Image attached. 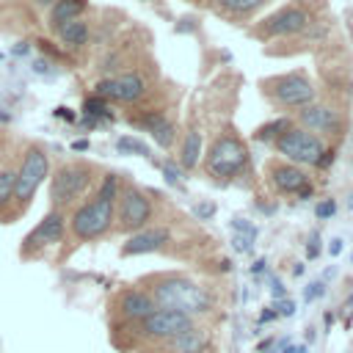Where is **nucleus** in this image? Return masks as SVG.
<instances>
[{
  "mask_svg": "<svg viewBox=\"0 0 353 353\" xmlns=\"http://www.w3.org/2000/svg\"><path fill=\"white\" fill-rule=\"evenodd\" d=\"M152 301L157 309H174V312H182L188 317L193 314H204L210 309V298L207 292L193 284L190 279L185 276H165V279H157V284L152 287Z\"/></svg>",
  "mask_w": 353,
  "mask_h": 353,
  "instance_id": "obj_1",
  "label": "nucleus"
},
{
  "mask_svg": "<svg viewBox=\"0 0 353 353\" xmlns=\"http://www.w3.org/2000/svg\"><path fill=\"white\" fill-rule=\"evenodd\" d=\"M259 88H262V97L276 108L301 110L314 102V85L303 72H284V74L265 77Z\"/></svg>",
  "mask_w": 353,
  "mask_h": 353,
  "instance_id": "obj_2",
  "label": "nucleus"
},
{
  "mask_svg": "<svg viewBox=\"0 0 353 353\" xmlns=\"http://www.w3.org/2000/svg\"><path fill=\"white\" fill-rule=\"evenodd\" d=\"M94 179V165L85 160H72L55 168V174L50 176V204L52 210L63 212L66 207H72L91 185Z\"/></svg>",
  "mask_w": 353,
  "mask_h": 353,
  "instance_id": "obj_3",
  "label": "nucleus"
},
{
  "mask_svg": "<svg viewBox=\"0 0 353 353\" xmlns=\"http://www.w3.org/2000/svg\"><path fill=\"white\" fill-rule=\"evenodd\" d=\"M276 152L287 157V163L295 165H325L331 160V152L325 149V141L303 127H287L276 141Z\"/></svg>",
  "mask_w": 353,
  "mask_h": 353,
  "instance_id": "obj_4",
  "label": "nucleus"
},
{
  "mask_svg": "<svg viewBox=\"0 0 353 353\" xmlns=\"http://www.w3.org/2000/svg\"><path fill=\"white\" fill-rule=\"evenodd\" d=\"M47 174H50L47 152L39 143H30L25 149V154H22V163H19V171H17V182H14V199L11 201H17V212H22L33 201V196L41 188V182L47 179Z\"/></svg>",
  "mask_w": 353,
  "mask_h": 353,
  "instance_id": "obj_5",
  "label": "nucleus"
},
{
  "mask_svg": "<svg viewBox=\"0 0 353 353\" xmlns=\"http://www.w3.org/2000/svg\"><path fill=\"white\" fill-rule=\"evenodd\" d=\"M116 221V210H113V201H105V199H91L85 201L83 207H77L69 218V232L74 240L85 243V240H97L102 234L110 232Z\"/></svg>",
  "mask_w": 353,
  "mask_h": 353,
  "instance_id": "obj_6",
  "label": "nucleus"
},
{
  "mask_svg": "<svg viewBox=\"0 0 353 353\" xmlns=\"http://www.w3.org/2000/svg\"><path fill=\"white\" fill-rule=\"evenodd\" d=\"M248 163V149L245 143L234 135V132H226L221 138H215V143L210 146V152L204 154V168L207 174L218 176V179H232L237 176Z\"/></svg>",
  "mask_w": 353,
  "mask_h": 353,
  "instance_id": "obj_7",
  "label": "nucleus"
},
{
  "mask_svg": "<svg viewBox=\"0 0 353 353\" xmlns=\"http://www.w3.org/2000/svg\"><path fill=\"white\" fill-rule=\"evenodd\" d=\"M312 25V17L306 11V6L301 3H287L279 11H273L270 17H265L262 22H256L248 33L259 41H270V39H281V36H295L303 33Z\"/></svg>",
  "mask_w": 353,
  "mask_h": 353,
  "instance_id": "obj_8",
  "label": "nucleus"
},
{
  "mask_svg": "<svg viewBox=\"0 0 353 353\" xmlns=\"http://www.w3.org/2000/svg\"><path fill=\"white\" fill-rule=\"evenodd\" d=\"M149 91V83L141 72H124L119 77H105V80H97L94 85V94L99 99H113V102H124V105H135L146 97Z\"/></svg>",
  "mask_w": 353,
  "mask_h": 353,
  "instance_id": "obj_9",
  "label": "nucleus"
},
{
  "mask_svg": "<svg viewBox=\"0 0 353 353\" xmlns=\"http://www.w3.org/2000/svg\"><path fill=\"white\" fill-rule=\"evenodd\" d=\"M63 232H66V221H63V212H58V210H50L28 234H25V240H22V248H19V256L22 259H33V256H39L44 248H50V245H55V243H61V237H63Z\"/></svg>",
  "mask_w": 353,
  "mask_h": 353,
  "instance_id": "obj_10",
  "label": "nucleus"
},
{
  "mask_svg": "<svg viewBox=\"0 0 353 353\" xmlns=\"http://www.w3.org/2000/svg\"><path fill=\"white\" fill-rule=\"evenodd\" d=\"M121 207H119V229L121 232H141L146 229L149 218H152V201L146 199V193L135 185H124L119 190Z\"/></svg>",
  "mask_w": 353,
  "mask_h": 353,
  "instance_id": "obj_11",
  "label": "nucleus"
},
{
  "mask_svg": "<svg viewBox=\"0 0 353 353\" xmlns=\"http://www.w3.org/2000/svg\"><path fill=\"white\" fill-rule=\"evenodd\" d=\"M141 331L149 339H176L188 331H193V317L174 312V309H154L146 320H141Z\"/></svg>",
  "mask_w": 353,
  "mask_h": 353,
  "instance_id": "obj_12",
  "label": "nucleus"
},
{
  "mask_svg": "<svg viewBox=\"0 0 353 353\" xmlns=\"http://www.w3.org/2000/svg\"><path fill=\"white\" fill-rule=\"evenodd\" d=\"M265 174H268V182H270L273 190L309 196V176H306V171L301 165L287 163V160H268Z\"/></svg>",
  "mask_w": 353,
  "mask_h": 353,
  "instance_id": "obj_13",
  "label": "nucleus"
},
{
  "mask_svg": "<svg viewBox=\"0 0 353 353\" xmlns=\"http://www.w3.org/2000/svg\"><path fill=\"white\" fill-rule=\"evenodd\" d=\"M298 119H301L303 130H309L314 135L320 132V138L339 130V113L334 108H328V105H314L312 102V105H306V108L298 110Z\"/></svg>",
  "mask_w": 353,
  "mask_h": 353,
  "instance_id": "obj_14",
  "label": "nucleus"
},
{
  "mask_svg": "<svg viewBox=\"0 0 353 353\" xmlns=\"http://www.w3.org/2000/svg\"><path fill=\"white\" fill-rule=\"evenodd\" d=\"M130 121L141 130H146L160 146H171L174 143V124L165 119V113L160 110H146V113H138V116H130Z\"/></svg>",
  "mask_w": 353,
  "mask_h": 353,
  "instance_id": "obj_15",
  "label": "nucleus"
},
{
  "mask_svg": "<svg viewBox=\"0 0 353 353\" xmlns=\"http://www.w3.org/2000/svg\"><path fill=\"white\" fill-rule=\"evenodd\" d=\"M165 243H168V232H165V229H141V232H135V234L121 245V254H124V256L152 254V251H160Z\"/></svg>",
  "mask_w": 353,
  "mask_h": 353,
  "instance_id": "obj_16",
  "label": "nucleus"
},
{
  "mask_svg": "<svg viewBox=\"0 0 353 353\" xmlns=\"http://www.w3.org/2000/svg\"><path fill=\"white\" fill-rule=\"evenodd\" d=\"M268 3L270 0H215L212 8H215L218 17H223L229 22H243V19H251Z\"/></svg>",
  "mask_w": 353,
  "mask_h": 353,
  "instance_id": "obj_17",
  "label": "nucleus"
},
{
  "mask_svg": "<svg viewBox=\"0 0 353 353\" xmlns=\"http://www.w3.org/2000/svg\"><path fill=\"white\" fill-rule=\"evenodd\" d=\"M119 306H121V314L127 317V320H146L157 306H154V301H152V295L149 292H141V290H127V292H121V298H119Z\"/></svg>",
  "mask_w": 353,
  "mask_h": 353,
  "instance_id": "obj_18",
  "label": "nucleus"
},
{
  "mask_svg": "<svg viewBox=\"0 0 353 353\" xmlns=\"http://www.w3.org/2000/svg\"><path fill=\"white\" fill-rule=\"evenodd\" d=\"M85 8H88V0H55V3H52V8H50V17H47L50 30L55 33V30H58V28H63L66 22L80 19Z\"/></svg>",
  "mask_w": 353,
  "mask_h": 353,
  "instance_id": "obj_19",
  "label": "nucleus"
},
{
  "mask_svg": "<svg viewBox=\"0 0 353 353\" xmlns=\"http://www.w3.org/2000/svg\"><path fill=\"white\" fill-rule=\"evenodd\" d=\"M58 33V39L66 44V47H83V44H88V39H91V25H88V19H72V22H66L63 28H58L55 30Z\"/></svg>",
  "mask_w": 353,
  "mask_h": 353,
  "instance_id": "obj_20",
  "label": "nucleus"
},
{
  "mask_svg": "<svg viewBox=\"0 0 353 353\" xmlns=\"http://www.w3.org/2000/svg\"><path fill=\"white\" fill-rule=\"evenodd\" d=\"M199 157H201V132L199 130H188L185 138H182V146H179V165L185 171H193Z\"/></svg>",
  "mask_w": 353,
  "mask_h": 353,
  "instance_id": "obj_21",
  "label": "nucleus"
},
{
  "mask_svg": "<svg viewBox=\"0 0 353 353\" xmlns=\"http://www.w3.org/2000/svg\"><path fill=\"white\" fill-rule=\"evenodd\" d=\"M14 182H17V171L0 168V215L8 210V204L14 199Z\"/></svg>",
  "mask_w": 353,
  "mask_h": 353,
  "instance_id": "obj_22",
  "label": "nucleus"
},
{
  "mask_svg": "<svg viewBox=\"0 0 353 353\" xmlns=\"http://www.w3.org/2000/svg\"><path fill=\"white\" fill-rule=\"evenodd\" d=\"M116 149L121 152V154H138V157H152V149L143 143V141H138V138H132V135H124V138H119L116 141Z\"/></svg>",
  "mask_w": 353,
  "mask_h": 353,
  "instance_id": "obj_23",
  "label": "nucleus"
},
{
  "mask_svg": "<svg viewBox=\"0 0 353 353\" xmlns=\"http://www.w3.org/2000/svg\"><path fill=\"white\" fill-rule=\"evenodd\" d=\"M287 127H292V121H290V119L270 121V124H265V127H259V130H256V138H259V141H276Z\"/></svg>",
  "mask_w": 353,
  "mask_h": 353,
  "instance_id": "obj_24",
  "label": "nucleus"
},
{
  "mask_svg": "<svg viewBox=\"0 0 353 353\" xmlns=\"http://www.w3.org/2000/svg\"><path fill=\"white\" fill-rule=\"evenodd\" d=\"M232 229H234L237 234H243V237H248V240H254V237L259 234V229H256L254 223H248L245 218H234V221H232Z\"/></svg>",
  "mask_w": 353,
  "mask_h": 353,
  "instance_id": "obj_25",
  "label": "nucleus"
},
{
  "mask_svg": "<svg viewBox=\"0 0 353 353\" xmlns=\"http://www.w3.org/2000/svg\"><path fill=\"white\" fill-rule=\"evenodd\" d=\"M325 295V284L323 281H312L306 290H303V298L312 303V301H317V298H323Z\"/></svg>",
  "mask_w": 353,
  "mask_h": 353,
  "instance_id": "obj_26",
  "label": "nucleus"
},
{
  "mask_svg": "<svg viewBox=\"0 0 353 353\" xmlns=\"http://www.w3.org/2000/svg\"><path fill=\"white\" fill-rule=\"evenodd\" d=\"M314 212H317V218H331V215L336 212V204H334L331 199H325V201H320V204H317V210H314Z\"/></svg>",
  "mask_w": 353,
  "mask_h": 353,
  "instance_id": "obj_27",
  "label": "nucleus"
},
{
  "mask_svg": "<svg viewBox=\"0 0 353 353\" xmlns=\"http://www.w3.org/2000/svg\"><path fill=\"white\" fill-rule=\"evenodd\" d=\"M295 312V303L290 301V298H281V301H276V314L279 317H290Z\"/></svg>",
  "mask_w": 353,
  "mask_h": 353,
  "instance_id": "obj_28",
  "label": "nucleus"
},
{
  "mask_svg": "<svg viewBox=\"0 0 353 353\" xmlns=\"http://www.w3.org/2000/svg\"><path fill=\"white\" fill-rule=\"evenodd\" d=\"M163 174H165V179H168L174 188H179V171H176L171 163H165V165H163Z\"/></svg>",
  "mask_w": 353,
  "mask_h": 353,
  "instance_id": "obj_29",
  "label": "nucleus"
},
{
  "mask_svg": "<svg viewBox=\"0 0 353 353\" xmlns=\"http://www.w3.org/2000/svg\"><path fill=\"white\" fill-rule=\"evenodd\" d=\"M232 243H234V248H237V251H243V254H245V251H251V243H254V240H248V237H243V234H234V237H232Z\"/></svg>",
  "mask_w": 353,
  "mask_h": 353,
  "instance_id": "obj_30",
  "label": "nucleus"
},
{
  "mask_svg": "<svg viewBox=\"0 0 353 353\" xmlns=\"http://www.w3.org/2000/svg\"><path fill=\"white\" fill-rule=\"evenodd\" d=\"M270 292H273V298H276V301L287 298V290H284V284H281L279 279H273V281H270Z\"/></svg>",
  "mask_w": 353,
  "mask_h": 353,
  "instance_id": "obj_31",
  "label": "nucleus"
},
{
  "mask_svg": "<svg viewBox=\"0 0 353 353\" xmlns=\"http://www.w3.org/2000/svg\"><path fill=\"white\" fill-rule=\"evenodd\" d=\"M196 212H199V218H210V215L215 212V204H212V201H210V204H199Z\"/></svg>",
  "mask_w": 353,
  "mask_h": 353,
  "instance_id": "obj_32",
  "label": "nucleus"
},
{
  "mask_svg": "<svg viewBox=\"0 0 353 353\" xmlns=\"http://www.w3.org/2000/svg\"><path fill=\"white\" fill-rule=\"evenodd\" d=\"M279 353H309V347L306 345H284V350H279Z\"/></svg>",
  "mask_w": 353,
  "mask_h": 353,
  "instance_id": "obj_33",
  "label": "nucleus"
},
{
  "mask_svg": "<svg viewBox=\"0 0 353 353\" xmlns=\"http://www.w3.org/2000/svg\"><path fill=\"white\" fill-rule=\"evenodd\" d=\"M339 251H342V240H339V237H334V240H331V245H328V254H331V256H339Z\"/></svg>",
  "mask_w": 353,
  "mask_h": 353,
  "instance_id": "obj_34",
  "label": "nucleus"
},
{
  "mask_svg": "<svg viewBox=\"0 0 353 353\" xmlns=\"http://www.w3.org/2000/svg\"><path fill=\"white\" fill-rule=\"evenodd\" d=\"M317 251H320V248H317V240L312 237V243H309V248H306V254H309V256H317Z\"/></svg>",
  "mask_w": 353,
  "mask_h": 353,
  "instance_id": "obj_35",
  "label": "nucleus"
},
{
  "mask_svg": "<svg viewBox=\"0 0 353 353\" xmlns=\"http://www.w3.org/2000/svg\"><path fill=\"white\" fill-rule=\"evenodd\" d=\"M262 270H265V259H256L254 268H251V273H262Z\"/></svg>",
  "mask_w": 353,
  "mask_h": 353,
  "instance_id": "obj_36",
  "label": "nucleus"
},
{
  "mask_svg": "<svg viewBox=\"0 0 353 353\" xmlns=\"http://www.w3.org/2000/svg\"><path fill=\"white\" fill-rule=\"evenodd\" d=\"M33 3H36V6H41V8H47V6L52 8V3H55V0H33Z\"/></svg>",
  "mask_w": 353,
  "mask_h": 353,
  "instance_id": "obj_37",
  "label": "nucleus"
},
{
  "mask_svg": "<svg viewBox=\"0 0 353 353\" xmlns=\"http://www.w3.org/2000/svg\"><path fill=\"white\" fill-rule=\"evenodd\" d=\"M347 207H353V196H350V201H347Z\"/></svg>",
  "mask_w": 353,
  "mask_h": 353,
  "instance_id": "obj_38",
  "label": "nucleus"
},
{
  "mask_svg": "<svg viewBox=\"0 0 353 353\" xmlns=\"http://www.w3.org/2000/svg\"><path fill=\"white\" fill-rule=\"evenodd\" d=\"M190 3H207V0H190Z\"/></svg>",
  "mask_w": 353,
  "mask_h": 353,
  "instance_id": "obj_39",
  "label": "nucleus"
},
{
  "mask_svg": "<svg viewBox=\"0 0 353 353\" xmlns=\"http://www.w3.org/2000/svg\"><path fill=\"white\" fill-rule=\"evenodd\" d=\"M347 303H350V306H353V295H350V301H347Z\"/></svg>",
  "mask_w": 353,
  "mask_h": 353,
  "instance_id": "obj_40",
  "label": "nucleus"
}]
</instances>
